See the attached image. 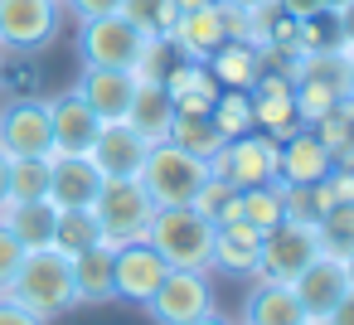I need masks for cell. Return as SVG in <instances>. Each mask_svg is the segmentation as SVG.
<instances>
[{
	"label": "cell",
	"mask_w": 354,
	"mask_h": 325,
	"mask_svg": "<svg viewBox=\"0 0 354 325\" xmlns=\"http://www.w3.org/2000/svg\"><path fill=\"white\" fill-rule=\"evenodd\" d=\"M73 291H78V306H107V301H117L112 248L107 243H93V248L73 252Z\"/></svg>",
	"instance_id": "603a6c76"
},
{
	"label": "cell",
	"mask_w": 354,
	"mask_h": 325,
	"mask_svg": "<svg viewBox=\"0 0 354 325\" xmlns=\"http://www.w3.org/2000/svg\"><path fill=\"white\" fill-rule=\"evenodd\" d=\"M310 131H315V141L330 151V160L344 151V122H339V112H325L320 122H310Z\"/></svg>",
	"instance_id": "e575fe53"
},
{
	"label": "cell",
	"mask_w": 354,
	"mask_h": 325,
	"mask_svg": "<svg viewBox=\"0 0 354 325\" xmlns=\"http://www.w3.org/2000/svg\"><path fill=\"white\" fill-rule=\"evenodd\" d=\"M49 131H54V156H88L102 122L93 117V107L78 93H64L49 102Z\"/></svg>",
	"instance_id": "2e32d148"
},
{
	"label": "cell",
	"mask_w": 354,
	"mask_h": 325,
	"mask_svg": "<svg viewBox=\"0 0 354 325\" xmlns=\"http://www.w3.org/2000/svg\"><path fill=\"white\" fill-rule=\"evenodd\" d=\"M335 112H339V122H344V151L335 156V165H349V170H354V93H349Z\"/></svg>",
	"instance_id": "d590c367"
},
{
	"label": "cell",
	"mask_w": 354,
	"mask_h": 325,
	"mask_svg": "<svg viewBox=\"0 0 354 325\" xmlns=\"http://www.w3.org/2000/svg\"><path fill=\"white\" fill-rule=\"evenodd\" d=\"M25 243L6 228V223H0V296H6L10 291V281H15V272H20V262H25Z\"/></svg>",
	"instance_id": "836d02e7"
},
{
	"label": "cell",
	"mask_w": 354,
	"mask_h": 325,
	"mask_svg": "<svg viewBox=\"0 0 354 325\" xmlns=\"http://www.w3.org/2000/svg\"><path fill=\"white\" fill-rule=\"evenodd\" d=\"M151 214H156V204H151V194L141 189L136 175H107L102 189H97V199H93V219H97L107 248L141 243Z\"/></svg>",
	"instance_id": "5b68a950"
},
{
	"label": "cell",
	"mask_w": 354,
	"mask_h": 325,
	"mask_svg": "<svg viewBox=\"0 0 354 325\" xmlns=\"http://www.w3.org/2000/svg\"><path fill=\"white\" fill-rule=\"evenodd\" d=\"M146 39H165L170 44V30H175V20H180V6L175 0H122L117 6Z\"/></svg>",
	"instance_id": "83f0119b"
},
{
	"label": "cell",
	"mask_w": 354,
	"mask_h": 325,
	"mask_svg": "<svg viewBox=\"0 0 354 325\" xmlns=\"http://www.w3.org/2000/svg\"><path fill=\"white\" fill-rule=\"evenodd\" d=\"M339 49H344V59H349V88H354V35H349Z\"/></svg>",
	"instance_id": "b9f144b4"
},
{
	"label": "cell",
	"mask_w": 354,
	"mask_h": 325,
	"mask_svg": "<svg viewBox=\"0 0 354 325\" xmlns=\"http://www.w3.org/2000/svg\"><path fill=\"white\" fill-rule=\"evenodd\" d=\"M170 122H175V98L165 93L160 78H136V93H131V107H127V127L141 131L151 146L170 136Z\"/></svg>",
	"instance_id": "d6986e66"
},
{
	"label": "cell",
	"mask_w": 354,
	"mask_h": 325,
	"mask_svg": "<svg viewBox=\"0 0 354 325\" xmlns=\"http://www.w3.org/2000/svg\"><path fill=\"white\" fill-rule=\"evenodd\" d=\"M6 296H15L20 306H30V310L44 315V320L73 310V306H78V291H73V257L59 252V248H30Z\"/></svg>",
	"instance_id": "7a4b0ae2"
},
{
	"label": "cell",
	"mask_w": 354,
	"mask_h": 325,
	"mask_svg": "<svg viewBox=\"0 0 354 325\" xmlns=\"http://www.w3.org/2000/svg\"><path fill=\"white\" fill-rule=\"evenodd\" d=\"M291 291H296V301H301V310H306L310 320H325V315L349 296L344 257H339V252H320L315 262H306V267L296 272Z\"/></svg>",
	"instance_id": "7c38bea8"
},
{
	"label": "cell",
	"mask_w": 354,
	"mask_h": 325,
	"mask_svg": "<svg viewBox=\"0 0 354 325\" xmlns=\"http://www.w3.org/2000/svg\"><path fill=\"white\" fill-rule=\"evenodd\" d=\"M6 165H10V156H0V204H6Z\"/></svg>",
	"instance_id": "ee69618b"
},
{
	"label": "cell",
	"mask_w": 354,
	"mask_h": 325,
	"mask_svg": "<svg viewBox=\"0 0 354 325\" xmlns=\"http://www.w3.org/2000/svg\"><path fill=\"white\" fill-rule=\"evenodd\" d=\"M0 156H54V131H49V102L39 98H15L0 107Z\"/></svg>",
	"instance_id": "30bf717a"
},
{
	"label": "cell",
	"mask_w": 354,
	"mask_h": 325,
	"mask_svg": "<svg viewBox=\"0 0 354 325\" xmlns=\"http://www.w3.org/2000/svg\"><path fill=\"white\" fill-rule=\"evenodd\" d=\"M185 325H233V320H223L218 310H209V315H199V320H185Z\"/></svg>",
	"instance_id": "60d3db41"
},
{
	"label": "cell",
	"mask_w": 354,
	"mask_h": 325,
	"mask_svg": "<svg viewBox=\"0 0 354 325\" xmlns=\"http://www.w3.org/2000/svg\"><path fill=\"white\" fill-rule=\"evenodd\" d=\"M64 30V0H0V54H35Z\"/></svg>",
	"instance_id": "ba28073f"
},
{
	"label": "cell",
	"mask_w": 354,
	"mask_h": 325,
	"mask_svg": "<svg viewBox=\"0 0 354 325\" xmlns=\"http://www.w3.org/2000/svg\"><path fill=\"white\" fill-rule=\"evenodd\" d=\"M277 146H281V165H277L281 185H320V180L330 175V165H335L330 151L315 141L310 127H296V131L281 136Z\"/></svg>",
	"instance_id": "ac0fdd59"
},
{
	"label": "cell",
	"mask_w": 354,
	"mask_h": 325,
	"mask_svg": "<svg viewBox=\"0 0 354 325\" xmlns=\"http://www.w3.org/2000/svg\"><path fill=\"white\" fill-rule=\"evenodd\" d=\"M78 54H83V68H127V73H141L146 59H151V44L122 10L112 15H93V20H78Z\"/></svg>",
	"instance_id": "277c9868"
},
{
	"label": "cell",
	"mask_w": 354,
	"mask_h": 325,
	"mask_svg": "<svg viewBox=\"0 0 354 325\" xmlns=\"http://www.w3.org/2000/svg\"><path fill=\"white\" fill-rule=\"evenodd\" d=\"M146 151H151V141L141 131H131L127 122H112V127L97 131V141H93L88 156H93V165L102 175H136L141 160H146Z\"/></svg>",
	"instance_id": "ffe728a7"
},
{
	"label": "cell",
	"mask_w": 354,
	"mask_h": 325,
	"mask_svg": "<svg viewBox=\"0 0 354 325\" xmlns=\"http://www.w3.org/2000/svg\"><path fill=\"white\" fill-rule=\"evenodd\" d=\"M238 204H243V223H252L257 233H272V228L286 219V204H281V180H277V185H252V189H238Z\"/></svg>",
	"instance_id": "f1b7e54d"
},
{
	"label": "cell",
	"mask_w": 354,
	"mask_h": 325,
	"mask_svg": "<svg viewBox=\"0 0 354 325\" xmlns=\"http://www.w3.org/2000/svg\"><path fill=\"white\" fill-rule=\"evenodd\" d=\"M281 165V146L267 136V131H243L233 141H223V151L209 160L214 175H223L233 189H252V185H277Z\"/></svg>",
	"instance_id": "52a82bcc"
},
{
	"label": "cell",
	"mask_w": 354,
	"mask_h": 325,
	"mask_svg": "<svg viewBox=\"0 0 354 325\" xmlns=\"http://www.w3.org/2000/svg\"><path fill=\"white\" fill-rule=\"evenodd\" d=\"M315 228H320L325 252H349L354 248V204H330L315 219Z\"/></svg>",
	"instance_id": "d6a6232c"
},
{
	"label": "cell",
	"mask_w": 354,
	"mask_h": 325,
	"mask_svg": "<svg viewBox=\"0 0 354 325\" xmlns=\"http://www.w3.org/2000/svg\"><path fill=\"white\" fill-rule=\"evenodd\" d=\"M136 78H141V73H127V68H83V78H78L73 93L93 107V117H97L102 127H112V122H127Z\"/></svg>",
	"instance_id": "9a60e30c"
},
{
	"label": "cell",
	"mask_w": 354,
	"mask_h": 325,
	"mask_svg": "<svg viewBox=\"0 0 354 325\" xmlns=\"http://www.w3.org/2000/svg\"><path fill=\"white\" fill-rule=\"evenodd\" d=\"M102 180H107V175L93 165V156H54V170H49V204H54V209H93Z\"/></svg>",
	"instance_id": "e0dca14e"
},
{
	"label": "cell",
	"mask_w": 354,
	"mask_h": 325,
	"mask_svg": "<svg viewBox=\"0 0 354 325\" xmlns=\"http://www.w3.org/2000/svg\"><path fill=\"white\" fill-rule=\"evenodd\" d=\"M146 243L165 257V267L214 272V219H204L194 204L156 209L146 223Z\"/></svg>",
	"instance_id": "6da1fadb"
},
{
	"label": "cell",
	"mask_w": 354,
	"mask_h": 325,
	"mask_svg": "<svg viewBox=\"0 0 354 325\" xmlns=\"http://www.w3.org/2000/svg\"><path fill=\"white\" fill-rule=\"evenodd\" d=\"M228 6H238V10H248V15H252V10H267V6H277V0H228Z\"/></svg>",
	"instance_id": "ab89813d"
},
{
	"label": "cell",
	"mask_w": 354,
	"mask_h": 325,
	"mask_svg": "<svg viewBox=\"0 0 354 325\" xmlns=\"http://www.w3.org/2000/svg\"><path fill=\"white\" fill-rule=\"evenodd\" d=\"M248 98H252V131H267L272 141H281V136H291L296 127H301V117H296V98H291V73L281 68V73H257V83L248 88Z\"/></svg>",
	"instance_id": "5bb4252c"
},
{
	"label": "cell",
	"mask_w": 354,
	"mask_h": 325,
	"mask_svg": "<svg viewBox=\"0 0 354 325\" xmlns=\"http://www.w3.org/2000/svg\"><path fill=\"white\" fill-rule=\"evenodd\" d=\"M209 175H214V170H209V160L189 156V151H185V146H175V141H156V146L146 151L141 170H136V180H141V189L151 194V204H156V209L194 204V194L204 189V180H209Z\"/></svg>",
	"instance_id": "3957f363"
},
{
	"label": "cell",
	"mask_w": 354,
	"mask_h": 325,
	"mask_svg": "<svg viewBox=\"0 0 354 325\" xmlns=\"http://www.w3.org/2000/svg\"><path fill=\"white\" fill-rule=\"evenodd\" d=\"M320 325H354V291H349V296H344V301H339V306H335Z\"/></svg>",
	"instance_id": "f35d334b"
},
{
	"label": "cell",
	"mask_w": 354,
	"mask_h": 325,
	"mask_svg": "<svg viewBox=\"0 0 354 325\" xmlns=\"http://www.w3.org/2000/svg\"><path fill=\"white\" fill-rule=\"evenodd\" d=\"M209 122L223 131V141L252 131V98H248V88H218V98L209 107Z\"/></svg>",
	"instance_id": "f546056e"
},
{
	"label": "cell",
	"mask_w": 354,
	"mask_h": 325,
	"mask_svg": "<svg viewBox=\"0 0 354 325\" xmlns=\"http://www.w3.org/2000/svg\"><path fill=\"white\" fill-rule=\"evenodd\" d=\"M223 39H233L228 35V6H223V0H204V6H194V10H180V20L170 30V49L180 59H194V64H204Z\"/></svg>",
	"instance_id": "4fadbf2b"
},
{
	"label": "cell",
	"mask_w": 354,
	"mask_h": 325,
	"mask_svg": "<svg viewBox=\"0 0 354 325\" xmlns=\"http://www.w3.org/2000/svg\"><path fill=\"white\" fill-rule=\"evenodd\" d=\"M165 141H175V146H185L189 156H199V160H214L218 151H223V131L209 122V117H185V112H175V122H170V136Z\"/></svg>",
	"instance_id": "4316f807"
},
{
	"label": "cell",
	"mask_w": 354,
	"mask_h": 325,
	"mask_svg": "<svg viewBox=\"0 0 354 325\" xmlns=\"http://www.w3.org/2000/svg\"><path fill=\"white\" fill-rule=\"evenodd\" d=\"M204 68H209V78H214L218 88H252L257 73H262V54H257L252 39H223V44L204 59Z\"/></svg>",
	"instance_id": "cb8c5ba5"
},
{
	"label": "cell",
	"mask_w": 354,
	"mask_h": 325,
	"mask_svg": "<svg viewBox=\"0 0 354 325\" xmlns=\"http://www.w3.org/2000/svg\"><path fill=\"white\" fill-rule=\"evenodd\" d=\"M310 315L301 310L291 281H252L243 301V325H306Z\"/></svg>",
	"instance_id": "44dd1931"
},
{
	"label": "cell",
	"mask_w": 354,
	"mask_h": 325,
	"mask_svg": "<svg viewBox=\"0 0 354 325\" xmlns=\"http://www.w3.org/2000/svg\"><path fill=\"white\" fill-rule=\"evenodd\" d=\"M306 325H320V320H306Z\"/></svg>",
	"instance_id": "bcb514c9"
},
{
	"label": "cell",
	"mask_w": 354,
	"mask_h": 325,
	"mask_svg": "<svg viewBox=\"0 0 354 325\" xmlns=\"http://www.w3.org/2000/svg\"><path fill=\"white\" fill-rule=\"evenodd\" d=\"M257 252H262V233L243 219L233 223H214V267L228 277H252L257 272Z\"/></svg>",
	"instance_id": "7402d4cb"
},
{
	"label": "cell",
	"mask_w": 354,
	"mask_h": 325,
	"mask_svg": "<svg viewBox=\"0 0 354 325\" xmlns=\"http://www.w3.org/2000/svg\"><path fill=\"white\" fill-rule=\"evenodd\" d=\"M175 6H180V10H194V6H204V0H175Z\"/></svg>",
	"instance_id": "f6af8a7d"
},
{
	"label": "cell",
	"mask_w": 354,
	"mask_h": 325,
	"mask_svg": "<svg viewBox=\"0 0 354 325\" xmlns=\"http://www.w3.org/2000/svg\"><path fill=\"white\" fill-rule=\"evenodd\" d=\"M156 325H185L214 310V281L209 272H189V267H170L165 281L156 286V296L146 301Z\"/></svg>",
	"instance_id": "9c48e42d"
},
{
	"label": "cell",
	"mask_w": 354,
	"mask_h": 325,
	"mask_svg": "<svg viewBox=\"0 0 354 325\" xmlns=\"http://www.w3.org/2000/svg\"><path fill=\"white\" fill-rule=\"evenodd\" d=\"M320 252H325V243H320L315 219H281L272 233H262L252 281H296V272L306 262H315Z\"/></svg>",
	"instance_id": "8992f818"
},
{
	"label": "cell",
	"mask_w": 354,
	"mask_h": 325,
	"mask_svg": "<svg viewBox=\"0 0 354 325\" xmlns=\"http://www.w3.org/2000/svg\"><path fill=\"white\" fill-rule=\"evenodd\" d=\"M54 219H59V209L49 199H30V204L6 199L0 204V223H6L25 248H54Z\"/></svg>",
	"instance_id": "d4e9b609"
},
{
	"label": "cell",
	"mask_w": 354,
	"mask_h": 325,
	"mask_svg": "<svg viewBox=\"0 0 354 325\" xmlns=\"http://www.w3.org/2000/svg\"><path fill=\"white\" fill-rule=\"evenodd\" d=\"M0 83H6V73H0Z\"/></svg>",
	"instance_id": "7dc6e473"
},
{
	"label": "cell",
	"mask_w": 354,
	"mask_h": 325,
	"mask_svg": "<svg viewBox=\"0 0 354 325\" xmlns=\"http://www.w3.org/2000/svg\"><path fill=\"white\" fill-rule=\"evenodd\" d=\"M165 257L141 238V243H122L112 248V286H117V301H136L146 306L156 296V286L165 281Z\"/></svg>",
	"instance_id": "8fae6325"
},
{
	"label": "cell",
	"mask_w": 354,
	"mask_h": 325,
	"mask_svg": "<svg viewBox=\"0 0 354 325\" xmlns=\"http://www.w3.org/2000/svg\"><path fill=\"white\" fill-rule=\"evenodd\" d=\"M93 243H102V228H97L93 209H59V219H54V248L73 257V252L93 248Z\"/></svg>",
	"instance_id": "4dcf8cb0"
},
{
	"label": "cell",
	"mask_w": 354,
	"mask_h": 325,
	"mask_svg": "<svg viewBox=\"0 0 354 325\" xmlns=\"http://www.w3.org/2000/svg\"><path fill=\"white\" fill-rule=\"evenodd\" d=\"M0 325H49V320L35 315L30 306H20L15 296H0Z\"/></svg>",
	"instance_id": "8d00e7d4"
},
{
	"label": "cell",
	"mask_w": 354,
	"mask_h": 325,
	"mask_svg": "<svg viewBox=\"0 0 354 325\" xmlns=\"http://www.w3.org/2000/svg\"><path fill=\"white\" fill-rule=\"evenodd\" d=\"M339 257H344V277H349V291H354V248H349V252H339Z\"/></svg>",
	"instance_id": "7bdbcfd3"
},
{
	"label": "cell",
	"mask_w": 354,
	"mask_h": 325,
	"mask_svg": "<svg viewBox=\"0 0 354 325\" xmlns=\"http://www.w3.org/2000/svg\"><path fill=\"white\" fill-rule=\"evenodd\" d=\"M49 170H54V156H15L6 165V199H49Z\"/></svg>",
	"instance_id": "484cf974"
},
{
	"label": "cell",
	"mask_w": 354,
	"mask_h": 325,
	"mask_svg": "<svg viewBox=\"0 0 354 325\" xmlns=\"http://www.w3.org/2000/svg\"><path fill=\"white\" fill-rule=\"evenodd\" d=\"M194 209H199L204 219H214V223H233V219H243L238 189H233L223 175H209V180H204V189L194 194Z\"/></svg>",
	"instance_id": "1f68e13d"
},
{
	"label": "cell",
	"mask_w": 354,
	"mask_h": 325,
	"mask_svg": "<svg viewBox=\"0 0 354 325\" xmlns=\"http://www.w3.org/2000/svg\"><path fill=\"white\" fill-rule=\"evenodd\" d=\"M122 0H64V15H78V20H93V15H112Z\"/></svg>",
	"instance_id": "74e56055"
}]
</instances>
